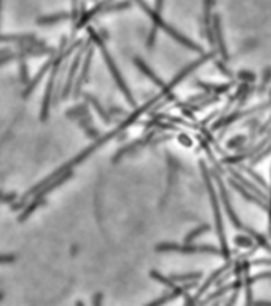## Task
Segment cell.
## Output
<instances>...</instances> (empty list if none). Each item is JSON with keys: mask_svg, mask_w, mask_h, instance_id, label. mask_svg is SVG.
<instances>
[{"mask_svg": "<svg viewBox=\"0 0 271 306\" xmlns=\"http://www.w3.org/2000/svg\"><path fill=\"white\" fill-rule=\"evenodd\" d=\"M0 42H7V43H26V45L37 46V48H46V45L43 42L35 40V37L31 35V34H24V35H16V34L5 35V34H0Z\"/></svg>", "mask_w": 271, "mask_h": 306, "instance_id": "8992f818", "label": "cell"}, {"mask_svg": "<svg viewBox=\"0 0 271 306\" xmlns=\"http://www.w3.org/2000/svg\"><path fill=\"white\" fill-rule=\"evenodd\" d=\"M262 279H271V271L260 273V274H255V276H251V277H246L244 279V286L246 287H252L254 283H257V280H262Z\"/></svg>", "mask_w": 271, "mask_h": 306, "instance_id": "9a60e30c", "label": "cell"}, {"mask_svg": "<svg viewBox=\"0 0 271 306\" xmlns=\"http://www.w3.org/2000/svg\"><path fill=\"white\" fill-rule=\"evenodd\" d=\"M85 99L88 100L90 104H91V106L96 109V112L99 113V117H101V118H102L105 123H110V121H112V118H110V115L107 113V110H105V109H104V107L99 104V100H97L94 96H91V94H85Z\"/></svg>", "mask_w": 271, "mask_h": 306, "instance_id": "8fae6325", "label": "cell"}, {"mask_svg": "<svg viewBox=\"0 0 271 306\" xmlns=\"http://www.w3.org/2000/svg\"><path fill=\"white\" fill-rule=\"evenodd\" d=\"M16 199V193H11V195H4V202H8V204H11V202H13Z\"/></svg>", "mask_w": 271, "mask_h": 306, "instance_id": "603a6c76", "label": "cell"}, {"mask_svg": "<svg viewBox=\"0 0 271 306\" xmlns=\"http://www.w3.org/2000/svg\"><path fill=\"white\" fill-rule=\"evenodd\" d=\"M156 252H180V253H211L222 255V250L214 246H192V242L185 244H174V242H163L155 247Z\"/></svg>", "mask_w": 271, "mask_h": 306, "instance_id": "277c9868", "label": "cell"}, {"mask_svg": "<svg viewBox=\"0 0 271 306\" xmlns=\"http://www.w3.org/2000/svg\"><path fill=\"white\" fill-rule=\"evenodd\" d=\"M198 86H201V88H212L214 91H220V93L227 91V89L230 88L228 83L227 85H206V83H201V82H198Z\"/></svg>", "mask_w": 271, "mask_h": 306, "instance_id": "d6986e66", "label": "cell"}, {"mask_svg": "<svg viewBox=\"0 0 271 306\" xmlns=\"http://www.w3.org/2000/svg\"><path fill=\"white\" fill-rule=\"evenodd\" d=\"M16 260L15 253H0V263H11Z\"/></svg>", "mask_w": 271, "mask_h": 306, "instance_id": "44dd1931", "label": "cell"}, {"mask_svg": "<svg viewBox=\"0 0 271 306\" xmlns=\"http://www.w3.org/2000/svg\"><path fill=\"white\" fill-rule=\"evenodd\" d=\"M2 199H4V191L0 190V202H2Z\"/></svg>", "mask_w": 271, "mask_h": 306, "instance_id": "d4e9b609", "label": "cell"}, {"mask_svg": "<svg viewBox=\"0 0 271 306\" xmlns=\"http://www.w3.org/2000/svg\"><path fill=\"white\" fill-rule=\"evenodd\" d=\"M254 241H255L254 238H242V236H236L235 238V242L239 247H252Z\"/></svg>", "mask_w": 271, "mask_h": 306, "instance_id": "ac0fdd59", "label": "cell"}, {"mask_svg": "<svg viewBox=\"0 0 271 306\" xmlns=\"http://www.w3.org/2000/svg\"><path fill=\"white\" fill-rule=\"evenodd\" d=\"M91 59H93V51L90 49L88 53H86L85 61H83V67H82V72L78 75V79H77L75 85H73V96H75V97L80 96L82 85L86 83V80H88V72H90V66H91Z\"/></svg>", "mask_w": 271, "mask_h": 306, "instance_id": "52a82bcc", "label": "cell"}, {"mask_svg": "<svg viewBox=\"0 0 271 306\" xmlns=\"http://www.w3.org/2000/svg\"><path fill=\"white\" fill-rule=\"evenodd\" d=\"M66 55H67L66 51H59V56L55 59L53 70H51V75H50V80H48V85L45 88V94H43V100H42V110H40V120L42 121H46L48 115H50V109H51V104H53V94L56 91V76H58V72H59L61 61H63V58Z\"/></svg>", "mask_w": 271, "mask_h": 306, "instance_id": "3957f363", "label": "cell"}, {"mask_svg": "<svg viewBox=\"0 0 271 306\" xmlns=\"http://www.w3.org/2000/svg\"><path fill=\"white\" fill-rule=\"evenodd\" d=\"M217 184H219V190H220V198H222V202H224V206H225V209H227V214H228V217H230V222L235 225L236 228H241L242 230V223H241V220L238 219V215H236V212L233 211V208H231V202H230V198H228V193H227V188H225V185H224V182H222V178H219L217 177Z\"/></svg>", "mask_w": 271, "mask_h": 306, "instance_id": "5b68a950", "label": "cell"}, {"mask_svg": "<svg viewBox=\"0 0 271 306\" xmlns=\"http://www.w3.org/2000/svg\"><path fill=\"white\" fill-rule=\"evenodd\" d=\"M19 82L22 83V85H29V70H28V64H26V61H21V64H19Z\"/></svg>", "mask_w": 271, "mask_h": 306, "instance_id": "2e32d148", "label": "cell"}, {"mask_svg": "<svg viewBox=\"0 0 271 306\" xmlns=\"http://www.w3.org/2000/svg\"><path fill=\"white\" fill-rule=\"evenodd\" d=\"M214 34H215V38H217V45H219V53L220 56L224 58V61L228 59V53H227V48H225V43H224V38H222V32H220V28L219 24L215 22L214 26Z\"/></svg>", "mask_w": 271, "mask_h": 306, "instance_id": "7c38bea8", "label": "cell"}, {"mask_svg": "<svg viewBox=\"0 0 271 306\" xmlns=\"http://www.w3.org/2000/svg\"><path fill=\"white\" fill-rule=\"evenodd\" d=\"M201 273H188V274H174L171 276L172 280H179V283H185V280H195V279H200Z\"/></svg>", "mask_w": 271, "mask_h": 306, "instance_id": "e0dca14e", "label": "cell"}, {"mask_svg": "<svg viewBox=\"0 0 271 306\" xmlns=\"http://www.w3.org/2000/svg\"><path fill=\"white\" fill-rule=\"evenodd\" d=\"M239 79L241 80H249V82H254V73H249V72H239Z\"/></svg>", "mask_w": 271, "mask_h": 306, "instance_id": "7402d4cb", "label": "cell"}, {"mask_svg": "<svg viewBox=\"0 0 271 306\" xmlns=\"http://www.w3.org/2000/svg\"><path fill=\"white\" fill-rule=\"evenodd\" d=\"M215 66H217V69H220V70H222V72H224L225 75H231V73H230V70H228V69H227V67L224 66V62H220V61H217V62H215Z\"/></svg>", "mask_w": 271, "mask_h": 306, "instance_id": "cb8c5ba5", "label": "cell"}, {"mask_svg": "<svg viewBox=\"0 0 271 306\" xmlns=\"http://www.w3.org/2000/svg\"><path fill=\"white\" fill-rule=\"evenodd\" d=\"M230 266H231V263H227V265H225L224 268H222V270H217L215 273H212V276L207 279V283H204V286H203V287L200 289V292H198V297H201L203 293H204V290H207V289H209V286H211V284L214 283V280H215V279H217V277H219V276H220L222 273H224V271L227 270V268H230Z\"/></svg>", "mask_w": 271, "mask_h": 306, "instance_id": "4fadbf2b", "label": "cell"}, {"mask_svg": "<svg viewBox=\"0 0 271 306\" xmlns=\"http://www.w3.org/2000/svg\"><path fill=\"white\" fill-rule=\"evenodd\" d=\"M45 202V198H42V196H34L31 201H29V204H26L24 206V209H22V212L19 214V217H18V222H24L28 219V217L40 206V204H43Z\"/></svg>", "mask_w": 271, "mask_h": 306, "instance_id": "9c48e42d", "label": "cell"}, {"mask_svg": "<svg viewBox=\"0 0 271 306\" xmlns=\"http://www.w3.org/2000/svg\"><path fill=\"white\" fill-rule=\"evenodd\" d=\"M209 230H211V226H209V225H201V226H198L196 230H193V232H190V233L187 235V238H185V242H192L193 239H196L198 236H201V235L207 233Z\"/></svg>", "mask_w": 271, "mask_h": 306, "instance_id": "5bb4252c", "label": "cell"}, {"mask_svg": "<svg viewBox=\"0 0 271 306\" xmlns=\"http://www.w3.org/2000/svg\"><path fill=\"white\" fill-rule=\"evenodd\" d=\"M230 185H233V187H235V188H236V191H238V193H239V195H241L242 198H246V199H248V201H251V202H255L257 206H260V208L266 209V206H265V204H263V201H262V199H258L257 196H254L252 193H249V191H248V188H246V187H242L241 184H238L236 181H231V178H230Z\"/></svg>", "mask_w": 271, "mask_h": 306, "instance_id": "30bf717a", "label": "cell"}, {"mask_svg": "<svg viewBox=\"0 0 271 306\" xmlns=\"http://www.w3.org/2000/svg\"><path fill=\"white\" fill-rule=\"evenodd\" d=\"M201 171H203V177H204V182H206V187H207L209 199H211V204H212V212H214V220H215V228H217V236H219V241H220V250H222V255H224L227 260H230V249H228V244H227V238H225V232H224V223H222V212H220L219 198H217V193H215V190H214L211 175H209V172L204 168L203 163H201Z\"/></svg>", "mask_w": 271, "mask_h": 306, "instance_id": "6da1fadb", "label": "cell"}, {"mask_svg": "<svg viewBox=\"0 0 271 306\" xmlns=\"http://www.w3.org/2000/svg\"><path fill=\"white\" fill-rule=\"evenodd\" d=\"M4 298V292H0V300H2Z\"/></svg>", "mask_w": 271, "mask_h": 306, "instance_id": "484cf974", "label": "cell"}, {"mask_svg": "<svg viewBox=\"0 0 271 306\" xmlns=\"http://www.w3.org/2000/svg\"><path fill=\"white\" fill-rule=\"evenodd\" d=\"M80 61H82V53H78L75 56V59H73L72 66H70V70L67 73V80H66V85H64V89H63V93H61V97H63V99H66L70 94V91H72L73 82H75V75H77V70H78V66H80Z\"/></svg>", "mask_w": 271, "mask_h": 306, "instance_id": "ba28073f", "label": "cell"}, {"mask_svg": "<svg viewBox=\"0 0 271 306\" xmlns=\"http://www.w3.org/2000/svg\"><path fill=\"white\" fill-rule=\"evenodd\" d=\"M66 18H67V15H56V16H50V18H42V19H39V24H51V22L66 19Z\"/></svg>", "mask_w": 271, "mask_h": 306, "instance_id": "ffe728a7", "label": "cell"}, {"mask_svg": "<svg viewBox=\"0 0 271 306\" xmlns=\"http://www.w3.org/2000/svg\"><path fill=\"white\" fill-rule=\"evenodd\" d=\"M91 37L94 38V42L99 45V48H101V53H102V58H104V61H105V64H107V67H109V70H110V73H112V76H114V80H115V83H117V86L120 88V91L123 93V96L126 97V100L129 102V104L136 109L138 107V102H136V99L132 97V94H131V91H129V88H128V85L125 83V80H123V76H121V73H120V70L117 69V66H115V61H114V58L110 56V53L107 51V48L104 46V43L101 42V38L97 37L93 31H91Z\"/></svg>", "mask_w": 271, "mask_h": 306, "instance_id": "7a4b0ae2", "label": "cell"}]
</instances>
